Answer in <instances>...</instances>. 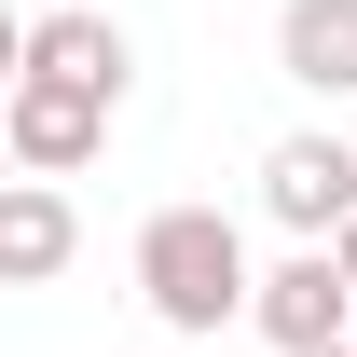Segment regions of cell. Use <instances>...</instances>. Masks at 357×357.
<instances>
[{
  "mask_svg": "<svg viewBox=\"0 0 357 357\" xmlns=\"http://www.w3.org/2000/svg\"><path fill=\"white\" fill-rule=\"evenodd\" d=\"M275 69L303 96H357V0H289L275 14Z\"/></svg>",
  "mask_w": 357,
  "mask_h": 357,
  "instance_id": "obj_7",
  "label": "cell"
},
{
  "mask_svg": "<svg viewBox=\"0 0 357 357\" xmlns=\"http://www.w3.org/2000/svg\"><path fill=\"white\" fill-rule=\"evenodd\" d=\"M248 289H261V275H248V234H234L220 206H151V220H137V303L165 316L178 344H220L234 316H248Z\"/></svg>",
  "mask_w": 357,
  "mask_h": 357,
  "instance_id": "obj_1",
  "label": "cell"
},
{
  "mask_svg": "<svg viewBox=\"0 0 357 357\" xmlns=\"http://www.w3.org/2000/svg\"><path fill=\"white\" fill-rule=\"evenodd\" d=\"M0 137H14V165L69 178V165H96V151H110V96L55 83V69H14V96H0Z\"/></svg>",
  "mask_w": 357,
  "mask_h": 357,
  "instance_id": "obj_3",
  "label": "cell"
},
{
  "mask_svg": "<svg viewBox=\"0 0 357 357\" xmlns=\"http://www.w3.org/2000/svg\"><path fill=\"white\" fill-rule=\"evenodd\" d=\"M69 248H83V220H69V192L28 165L14 192H0V275H14V289H55V275H69Z\"/></svg>",
  "mask_w": 357,
  "mask_h": 357,
  "instance_id": "obj_6",
  "label": "cell"
},
{
  "mask_svg": "<svg viewBox=\"0 0 357 357\" xmlns=\"http://www.w3.org/2000/svg\"><path fill=\"white\" fill-rule=\"evenodd\" d=\"M344 316H357V275H344V248L330 234H303L289 261L248 289V330H261L275 357H303V344H344Z\"/></svg>",
  "mask_w": 357,
  "mask_h": 357,
  "instance_id": "obj_2",
  "label": "cell"
},
{
  "mask_svg": "<svg viewBox=\"0 0 357 357\" xmlns=\"http://www.w3.org/2000/svg\"><path fill=\"white\" fill-rule=\"evenodd\" d=\"M261 206L289 234H344L357 220V137H330V124H289L261 151Z\"/></svg>",
  "mask_w": 357,
  "mask_h": 357,
  "instance_id": "obj_4",
  "label": "cell"
},
{
  "mask_svg": "<svg viewBox=\"0 0 357 357\" xmlns=\"http://www.w3.org/2000/svg\"><path fill=\"white\" fill-rule=\"evenodd\" d=\"M303 357H357V344H303Z\"/></svg>",
  "mask_w": 357,
  "mask_h": 357,
  "instance_id": "obj_9",
  "label": "cell"
},
{
  "mask_svg": "<svg viewBox=\"0 0 357 357\" xmlns=\"http://www.w3.org/2000/svg\"><path fill=\"white\" fill-rule=\"evenodd\" d=\"M14 69H55V83H83V96H110V110H124L137 42H124V14H96V0H55V14H28V28H14Z\"/></svg>",
  "mask_w": 357,
  "mask_h": 357,
  "instance_id": "obj_5",
  "label": "cell"
},
{
  "mask_svg": "<svg viewBox=\"0 0 357 357\" xmlns=\"http://www.w3.org/2000/svg\"><path fill=\"white\" fill-rule=\"evenodd\" d=\"M330 248H344V275H357V220H344V234H330Z\"/></svg>",
  "mask_w": 357,
  "mask_h": 357,
  "instance_id": "obj_8",
  "label": "cell"
}]
</instances>
